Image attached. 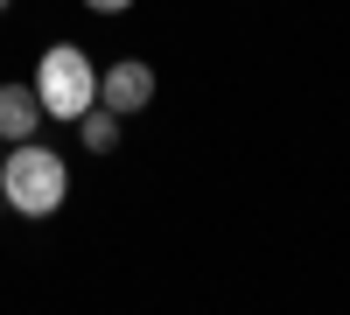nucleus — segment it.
Masks as SVG:
<instances>
[{
	"mask_svg": "<svg viewBox=\"0 0 350 315\" xmlns=\"http://www.w3.org/2000/svg\"><path fill=\"white\" fill-rule=\"evenodd\" d=\"M84 8H92V14H126L133 0H84Z\"/></svg>",
	"mask_w": 350,
	"mask_h": 315,
	"instance_id": "423d86ee",
	"label": "nucleus"
},
{
	"mask_svg": "<svg viewBox=\"0 0 350 315\" xmlns=\"http://www.w3.org/2000/svg\"><path fill=\"white\" fill-rule=\"evenodd\" d=\"M0 154H8V140H0Z\"/></svg>",
	"mask_w": 350,
	"mask_h": 315,
	"instance_id": "6e6552de",
	"label": "nucleus"
},
{
	"mask_svg": "<svg viewBox=\"0 0 350 315\" xmlns=\"http://www.w3.org/2000/svg\"><path fill=\"white\" fill-rule=\"evenodd\" d=\"M0 14H8V0H0Z\"/></svg>",
	"mask_w": 350,
	"mask_h": 315,
	"instance_id": "0eeeda50",
	"label": "nucleus"
},
{
	"mask_svg": "<svg viewBox=\"0 0 350 315\" xmlns=\"http://www.w3.org/2000/svg\"><path fill=\"white\" fill-rule=\"evenodd\" d=\"M120 112H112V105H92V112H84V120H77V140H84V154H120Z\"/></svg>",
	"mask_w": 350,
	"mask_h": 315,
	"instance_id": "39448f33",
	"label": "nucleus"
},
{
	"mask_svg": "<svg viewBox=\"0 0 350 315\" xmlns=\"http://www.w3.org/2000/svg\"><path fill=\"white\" fill-rule=\"evenodd\" d=\"M98 105H112L120 120L154 105V64H140V56H120V64L98 70Z\"/></svg>",
	"mask_w": 350,
	"mask_h": 315,
	"instance_id": "7ed1b4c3",
	"label": "nucleus"
},
{
	"mask_svg": "<svg viewBox=\"0 0 350 315\" xmlns=\"http://www.w3.org/2000/svg\"><path fill=\"white\" fill-rule=\"evenodd\" d=\"M42 120H49V112L36 98V84H8V77H0V140H8V148H14V140H36Z\"/></svg>",
	"mask_w": 350,
	"mask_h": 315,
	"instance_id": "20e7f679",
	"label": "nucleus"
},
{
	"mask_svg": "<svg viewBox=\"0 0 350 315\" xmlns=\"http://www.w3.org/2000/svg\"><path fill=\"white\" fill-rule=\"evenodd\" d=\"M0 189H8V210L42 224L70 204V168L56 148H42V140H14L8 154H0Z\"/></svg>",
	"mask_w": 350,
	"mask_h": 315,
	"instance_id": "f257e3e1",
	"label": "nucleus"
},
{
	"mask_svg": "<svg viewBox=\"0 0 350 315\" xmlns=\"http://www.w3.org/2000/svg\"><path fill=\"white\" fill-rule=\"evenodd\" d=\"M36 98H42V112L49 120H64V126H77L84 112L98 105V64L84 56L77 42H49L42 56H36Z\"/></svg>",
	"mask_w": 350,
	"mask_h": 315,
	"instance_id": "f03ea898",
	"label": "nucleus"
}]
</instances>
